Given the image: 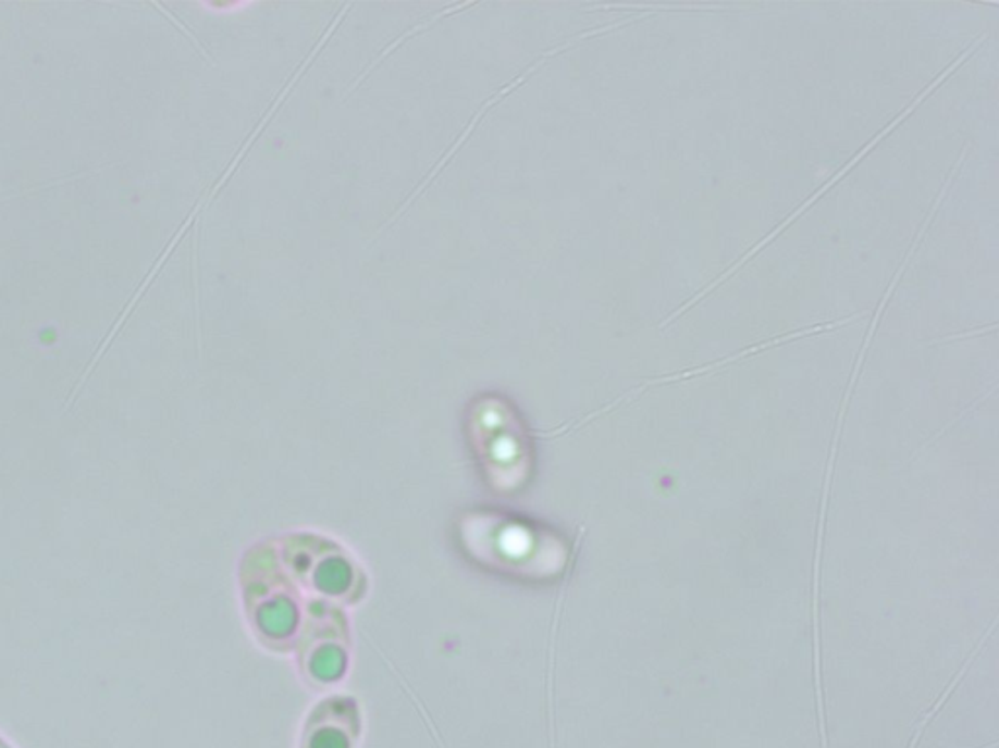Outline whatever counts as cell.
Wrapping results in <instances>:
<instances>
[{
	"instance_id": "obj_1",
	"label": "cell",
	"mask_w": 999,
	"mask_h": 748,
	"mask_svg": "<svg viewBox=\"0 0 999 748\" xmlns=\"http://www.w3.org/2000/svg\"><path fill=\"white\" fill-rule=\"evenodd\" d=\"M0 748H14V747L10 745L9 740L4 739V737L0 735Z\"/></svg>"
}]
</instances>
